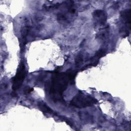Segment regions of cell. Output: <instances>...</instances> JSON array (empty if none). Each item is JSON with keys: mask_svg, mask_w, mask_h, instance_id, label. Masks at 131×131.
Masks as SVG:
<instances>
[{"mask_svg": "<svg viewBox=\"0 0 131 131\" xmlns=\"http://www.w3.org/2000/svg\"><path fill=\"white\" fill-rule=\"evenodd\" d=\"M76 74V72L72 71L63 73L55 72L53 74L49 88L50 95L53 100L57 101L63 100V93L69 82L74 80Z\"/></svg>", "mask_w": 131, "mask_h": 131, "instance_id": "obj_1", "label": "cell"}, {"mask_svg": "<svg viewBox=\"0 0 131 131\" xmlns=\"http://www.w3.org/2000/svg\"><path fill=\"white\" fill-rule=\"evenodd\" d=\"M98 101L91 96L79 92L73 97L70 104L77 108H84L97 104Z\"/></svg>", "mask_w": 131, "mask_h": 131, "instance_id": "obj_2", "label": "cell"}, {"mask_svg": "<svg viewBox=\"0 0 131 131\" xmlns=\"http://www.w3.org/2000/svg\"><path fill=\"white\" fill-rule=\"evenodd\" d=\"M120 20L122 26L120 32L125 37L129 34L130 30V9H125L120 12Z\"/></svg>", "mask_w": 131, "mask_h": 131, "instance_id": "obj_3", "label": "cell"}, {"mask_svg": "<svg viewBox=\"0 0 131 131\" xmlns=\"http://www.w3.org/2000/svg\"><path fill=\"white\" fill-rule=\"evenodd\" d=\"M26 76V67L21 62L18 67L16 75L12 79V89L14 91L17 90L22 85Z\"/></svg>", "mask_w": 131, "mask_h": 131, "instance_id": "obj_4", "label": "cell"}, {"mask_svg": "<svg viewBox=\"0 0 131 131\" xmlns=\"http://www.w3.org/2000/svg\"><path fill=\"white\" fill-rule=\"evenodd\" d=\"M93 17L95 27L99 29L104 27L107 21V14L103 10L97 9L93 13Z\"/></svg>", "mask_w": 131, "mask_h": 131, "instance_id": "obj_5", "label": "cell"}, {"mask_svg": "<svg viewBox=\"0 0 131 131\" xmlns=\"http://www.w3.org/2000/svg\"><path fill=\"white\" fill-rule=\"evenodd\" d=\"M108 26H105L99 29L98 32L96 35V37L99 39H104L106 38L108 34Z\"/></svg>", "mask_w": 131, "mask_h": 131, "instance_id": "obj_6", "label": "cell"}, {"mask_svg": "<svg viewBox=\"0 0 131 131\" xmlns=\"http://www.w3.org/2000/svg\"><path fill=\"white\" fill-rule=\"evenodd\" d=\"M38 106L40 110L43 113L53 114L54 113L53 110L49 107L46 103L43 101H39L38 102Z\"/></svg>", "mask_w": 131, "mask_h": 131, "instance_id": "obj_7", "label": "cell"}, {"mask_svg": "<svg viewBox=\"0 0 131 131\" xmlns=\"http://www.w3.org/2000/svg\"><path fill=\"white\" fill-rule=\"evenodd\" d=\"M82 61V57L81 55H78V56L76 57L75 59V63L76 64H79Z\"/></svg>", "mask_w": 131, "mask_h": 131, "instance_id": "obj_8", "label": "cell"}, {"mask_svg": "<svg viewBox=\"0 0 131 131\" xmlns=\"http://www.w3.org/2000/svg\"><path fill=\"white\" fill-rule=\"evenodd\" d=\"M33 91V88H28L27 89H26L25 91V94H28L30 93V92H32Z\"/></svg>", "mask_w": 131, "mask_h": 131, "instance_id": "obj_9", "label": "cell"}]
</instances>
